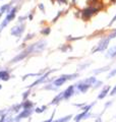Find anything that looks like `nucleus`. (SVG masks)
Returning <instances> with one entry per match:
<instances>
[{
	"instance_id": "f257e3e1",
	"label": "nucleus",
	"mask_w": 116,
	"mask_h": 122,
	"mask_svg": "<svg viewBox=\"0 0 116 122\" xmlns=\"http://www.w3.org/2000/svg\"><path fill=\"white\" fill-rule=\"evenodd\" d=\"M35 113V109H30V110H21L16 116L13 118V122H21L22 119L26 118H30Z\"/></svg>"
},
{
	"instance_id": "f03ea898",
	"label": "nucleus",
	"mask_w": 116,
	"mask_h": 122,
	"mask_svg": "<svg viewBox=\"0 0 116 122\" xmlns=\"http://www.w3.org/2000/svg\"><path fill=\"white\" fill-rule=\"evenodd\" d=\"M47 45V42L45 41H39L38 43L36 44H33L31 47H29L26 49V51L29 53H32V52H39V51H42L43 49L45 48V46Z\"/></svg>"
},
{
	"instance_id": "7ed1b4c3",
	"label": "nucleus",
	"mask_w": 116,
	"mask_h": 122,
	"mask_svg": "<svg viewBox=\"0 0 116 122\" xmlns=\"http://www.w3.org/2000/svg\"><path fill=\"white\" fill-rule=\"evenodd\" d=\"M74 86H75V90H76L77 93H82V94L87 93V92L92 87V86L88 85V83H86L84 81H79V82L75 83Z\"/></svg>"
},
{
	"instance_id": "20e7f679",
	"label": "nucleus",
	"mask_w": 116,
	"mask_h": 122,
	"mask_svg": "<svg viewBox=\"0 0 116 122\" xmlns=\"http://www.w3.org/2000/svg\"><path fill=\"white\" fill-rule=\"evenodd\" d=\"M74 94H75V86H74V85L69 86L66 90L63 91V100L64 101L69 100V99H70Z\"/></svg>"
},
{
	"instance_id": "39448f33",
	"label": "nucleus",
	"mask_w": 116,
	"mask_h": 122,
	"mask_svg": "<svg viewBox=\"0 0 116 122\" xmlns=\"http://www.w3.org/2000/svg\"><path fill=\"white\" fill-rule=\"evenodd\" d=\"M67 81V78H66V74H63L59 76V77H57L56 79H54V81H52V83L54 86H55L56 87H60L61 86H63L65 82Z\"/></svg>"
},
{
	"instance_id": "423d86ee",
	"label": "nucleus",
	"mask_w": 116,
	"mask_h": 122,
	"mask_svg": "<svg viewBox=\"0 0 116 122\" xmlns=\"http://www.w3.org/2000/svg\"><path fill=\"white\" fill-rule=\"evenodd\" d=\"M49 73H50V72H48V73H45V74H43L42 76H40V77H39V78L37 79V81H35L32 83V85H31V86H29V89L31 90L32 87L36 86L37 85H40V83H42V82H45V81L48 79V75H49Z\"/></svg>"
},
{
	"instance_id": "0eeeda50",
	"label": "nucleus",
	"mask_w": 116,
	"mask_h": 122,
	"mask_svg": "<svg viewBox=\"0 0 116 122\" xmlns=\"http://www.w3.org/2000/svg\"><path fill=\"white\" fill-rule=\"evenodd\" d=\"M97 11H98V9L95 8V7H88L83 11V15L84 18H90L93 14L97 13Z\"/></svg>"
},
{
	"instance_id": "6e6552de",
	"label": "nucleus",
	"mask_w": 116,
	"mask_h": 122,
	"mask_svg": "<svg viewBox=\"0 0 116 122\" xmlns=\"http://www.w3.org/2000/svg\"><path fill=\"white\" fill-rule=\"evenodd\" d=\"M109 41H110L109 38H106V39H103V40H102V41L99 43L98 48L95 49V50H94V52H97V51H104V50H105V49L107 48L108 44H109Z\"/></svg>"
},
{
	"instance_id": "1a4fd4ad",
	"label": "nucleus",
	"mask_w": 116,
	"mask_h": 122,
	"mask_svg": "<svg viewBox=\"0 0 116 122\" xmlns=\"http://www.w3.org/2000/svg\"><path fill=\"white\" fill-rule=\"evenodd\" d=\"M111 91V86H106L103 87V90L101 91V93L98 95V100H103V99H105L108 95H109Z\"/></svg>"
},
{
	"instance_id": "9d476101",
	"label": "nucleus",
	"mask_w": 116,
	"mask_h": 122,
	"mask_svg": "<svg viewBox=\"0 0 116 122\" xmlns=\"http://www.w3.org/2000/svg\"><path fill=\"white\" fill-rule=\"evenodd\" d=\"M24 30H25V26L24 25H17V26H14V28L11 30V34L15 37H19L24 33Z\"/></svg>"
},
{
	"instance_id": "9b49d317",
	"label": "nucleus",
	"mask_w": 116,
	"mask_h": 122,
	"mask_svg": "<svg viewBox=\"0 0 116 122\" xmlns=\"http://www.w3.org/2000/svg\"><path fill=\"white\" fill-rule=\"evenodd\" d=\"M62 101H64L63 100V92H61V93H59L57 96L54 97V99L50 102L49 105H58L60 102H62Z\"/></svg>"
},
{
	"instance_id": "f8f14e48",
	"label": "nucleus",
	"mask_w": 116,
	"mask_h": 122,
	"mask_svg": "<svg viewBox=\"0 0 116 122\" xmlns=\"http://www.w3.org/2000/svg\"><path fill=\"white\" fill-rule=\"evenodd\" d=\"M21 106H22V110H30V109H35V104H34V102L30 101V100L24 101V102L21 103Z\"/></svg>"
},
{
	"instance_id": "ddd939ff",
	"label": "nucleus",
	"mask_w": 116,
	"mask_h": 122,
	"mask_svg": "<svg viewBox=\"0 0 116 122\" xmlns=\"http://www.w3.org/2000/svg\"><path fill=\"white\" fill-rule=\"evenodd\" d=\"M28 54H30V53L26 50V51H24L22 53H21L19 55H17L16 57H15V58H13L12 60H11V62H17V61H21L22 59H25L26 57L28 56Z\"/></svg>"
},
{
	"instance_id": "4468645a",
	"label": "nucleus",
	"mask_w": 116,
	"mask_h": 122,
	"mask_svg": "<svg viewBox=\"0 0 116 122\" xmlns=\"http://www.w3.org/2000/svg\"><path fill=\"white\" fill-rule=\"evenodd\" d=\"M87 113H88V112H84V111H82L80 113L77 114V115L73 116V121H74V122H82V121L84 120V116L87 115Z\"/></svg>"
},
{
	"instance_id": "2eb2a0df",
	"label": "nucleus",
	"mask_w": 116,
	"mask_h": 122,
	"mask_svg": "<svg viewBox=\"0 0 116 122\" xmlns=\"http://www.w3.org/2000/svg\"><path fill=\"white\" fill-rule=\"evenodd\" d=\"M9 78H10V75H9V72L7 70L0 71V79H2V81H7Z\"/></svg>"
},
{
	"instance_id": "dca6fc26",
	"label": "nucleus",
	"mask_w": 116,
	"mask_h": 122,
	"mask_svg": "<svg viewBox=\"0 0 116 122\" xmlns=\"http://www.w3.org/2000/svg\"><path fill=\"white\" fill-rule=\"evenodd\" d=\"M21 110H22V106H21V104H16V105H13L12 107H11V108H10V112L11 113L14 112V113H16V115H17V114L21 112Z\"/></svg>"
},
{
	"instance_id": "f3484780",
	"label": "nucleus",
	"mask_w": 116,
	"mask_h": 122,
	"mask_svg": "<svg viewBox=\"0 0 116 122\" xmlns=\"http://www.w3.org/2000/svg\"><path fill=\"white\" fill-rule=\"evenodd\" d=\"M71 119H73V115H66V116H64V117H61L59 118V119H56V120H53V122H68V121H70Z\"/></svg>"
},
{
	"instance_id": "a211bd4d",
	"label": "nucleus",
	"mask_w": 116,
	"mask_h": 122,
	"mask_svg": "<svg viewBox=\"0 0 116 122\" xmlns=\"http://www.w3.org/2000/svg\"><path fill=\"white\" fill-rule=\"evenodd\" d=\"M15 12H16V7H13V8H11L10 11H9V13L7 14V16H6V20L10 21L11 20H13L14 16H15Z\"/></svg>"
},
{
	"instance_id": "6ab92c4d",
	"label": "nucleus",
	"mask_w": 116,
	"mask_h": 122,
	"mask_svg": "<svg viewBox=\"0 0 116 122\" xmlns=\"http://www.w3.org/2000/svg\"><path fill=\"white\" fill-rule=\"evenodd\" d=\"M47 109H48V106L47 105H43L42 107H36V108H35V113L42 114V113H44Z\"/></svg>"
},
{
	"instance_id": "aec40b11",
	"label": "nucleus",
	"mask_w": 116,
	"mask_h": 122,
	"mask_svg": "<svg viewBox=\"0 0 116 122\" xmlns=\"http://www.w3.org/2000/svg\"><path fill=\"white\" fill-rule=\"evenodd\" d=\"M97 81H98V79H97L96 77H95V76H91V77H88L87 79H84V82H86V83H88V85H90V86H94L95 85V83L97 82Z\"/></svg>"
},
{
	"instance_id": "412c9836",
	"label": "nucleus",
	"mask_w": 116,
	"mask_h": 122,
	"mask_svg": "<svg viewBox=\"0 0 116 122\" xmlns=\"http://www.w3.org/2000/svg\"><path fill=\"white\" fill-rule=\"evenodd\" d=\"M96 101L95 102H93V103H91V104H87V105H84V107L80 110L82 111H84V112H91V109H92V107L94 106V105H96Z\"/></svg>"
},
{
	"instance_id": "4be33fe9",
	"label": "nucleus",
	"mask_w": 116,
	"mask_h": 122,
	"mask_svg": "<svg viewBox=\"0 0 116 122\" xmlns=\"http://www.w3.org/2000/svg\"><path fill=\"white\" fill-rule=\"evenodd\" d=\"M58 89H59V87H56L55 86L53 85V83H49V85H46V86L43 87V90H47V91H58Z\"/></svg>"
},
{
	"instance_id": "5701e85b",
	"label": "nucleus",
	"mask_w": 116,
	"mask_h": 122,
	"mask_svg": "<svg viewBox=\"0 0 116 122\" xmlns=\"http://www.w3.org/2000/svg\"><path fill=\"white\" fill-rule=\"evenodd\" d=\"M107 56H108V57H111V58L115 57V56H116V47H112L111 49H109Z\"/></svg>"
},
{
	"instance_id": "b1692460",
	"label": "nucleus",
	"mask_w": 116,
	"mask_h": 122,
	"mask_svg": "<svg viewBox=\"0 0 116 122\" xmlns=\"http://www.w3.org/2000/svg\"><path fill=\"white\" fill-rule=\"evenodd\" d=\"M108 68H110V67H109V66H106V67H103V68H99L98 70H94V73H95V74H99V73H101V72L109 70Z\"/></svg>"
},
{
	"instance_id": "393cba45",
	"label": "nucleus",
	"mask_w": 116,
	"mask_h": 122,
	"mask_svg": "<svg viewBox=\"0 0 116 122\" xmlns=\"http://www.w3.org/2000/svg\"><path fill=\"white\" fill-rule=\"evenodd\" d=\"M112 104H113V101H112V100H111V101H108V102H106V103H105V106H104V110H103L102 112H103V113L105 112V110H107V109L109 108L110 106H112Z\"/></svg>"
},
{
	"instance_id": "a878e982",
	"label": "nucleus",
	"mask_w": 116,
	"mask_h": 122,
	"mask_svg": "<svg viewBox=\"0 0 116 122\" xmlns=\"http://www.w3.org/2000/svg\"><path fill=\"white\" fill-rule=\"evenodd\" d=\"M30 94H31V90H29V91H26V93H24V95H22V102L24 101H26L28 100V97L30 96Z\"/></svg>"
},
{
	"instance_id": "bb28decb",
	"label": "nucleus",
	"mask_w": 116,
	"mask_h": 122,
	"mask_svg": "<svg viewBox=\"0 0 116 122\" xmlns=\"http://www.w3.org/2000/svg\"><path fill=\"white\" fill-rule=\"evenodd\" d=\"M115 75H116V68H115V69H112L109 72V74H108L107 78H111V77H113V76H115Z\"/></svg>"
},
{
	"instance_id": "cd10ccee",
	"label": "nucleus",
	"mask_w": 116,
	"mask_h": 122,
	"mask_svg": "<svg viewBox=\"0 0 116 122\" xmlns=\"http://www.w3.org/2000/svg\"><path fill=\"white\" fill-rule=\"evenodd\" d=\"M102 85H103V82L101 81H97V82L95 83L94 86H93V87H94V89H98V87H100Z\"/></svg>"
},
{
	"instance_id": "c85d7f7f",
	"label": "nucleus",
	"mask_w": 116,
	"mask_h": 122,
	"mask_svg": "<svg viewBox=\"0 0 116 122\" xmlns=\"http://www.w3.org/2000/svg\"><path fill=\"white\" fill-rule=\"evenodd\" d=\"M116 95V86L113 87V89H111L110 93H109V96H115Z\"/></svg>"
},
{
	"instance_id": "c756f323",
	"label": "nucleus",
	"mask_w": 116,
	"mask_h": 122,
	"mask_svg": "<svg viewBox=\"0 0 116 122\" xmlns=\"http://www.w3.org/2000/svg\"><path fill=\"white\" fill-rule=\"evenodd\" d=\"M49 33H50V29L49 28H46V29H44L43 30H42V34H43V35H48Z\"/></svg>"
},
{
	"instance_id": "7c9ffc66",
	"label": "nucleus",
	"mask_w": 116,
	"mask_h": 122,
	"mask_svg": "<svg viewBox=\"0 0 116 122\" xmlns=\"http://www.w3.org/2000/svg\"><path fill=\"white\" fill-rule=\"evenodd\" d=\"M84 105H87V103H82V104H73V106L77 107V108H80V109H82Z\"/></svg>"
},
{
	"instance_id": "2f4dec72",
	"label": "nucleus",
	"mask_w": 116,
	"mask_h": 122,
	"mask_svg": "<svg viewBox=\"0 0 116 122\" xmlns=\"http://www.w3.org/2000/svg\"><path fill=\"white\" fill-rule=\"evenodd\" d=\"M8 7H9V4H6L4 6H2L1 7V11H2V12H4V11H6L7 9H8Z\"/></svg>"
},
{
	"instance_id": "473e14b6",
	"label": "nucleus",
	"mask_w": 116,
	"mask_h": 122,
	"mask_svg": "<svg viewBox=\"0 0 116 122\" xmlns=\"http://www.w3.org/2000/svg\"><path fill=\"white\" fill-rule=\"evenodd\" d=\"M95 122H102V118H101V116H100V114L95 118Z\"/></svg>"
},
{
	"instance_id": "72a5a7b5",
	"label": "nucleus",
	"mask_w": 116,
	"mask_h": 122,
	"mask_svg": "<svg viewBox=\"0 0 116 122\" xmlns=\"http://www.w3.org/2000/svg\"><path fill=\"white\" fill-rule=\"evenodd\" d=\"M7 112V110H1L0 111V116H2V115H4V114Z\"/></svg>"
},
{
	"instance_id": "f704fd0d",
	"label": "nucleus",
	"mask_w": 116,
	"mask_h": 122,
	"mask_svg": "<svg viewBox=\"0 0 116 122\" xmlns=\"http://www.w3.org/2000/svg\"><path fill=\"white\" fill-rule=\"evenodd\" d=\"M115 20H116V15H115V16L113 17V20H112L110 21V24H109V25H112V24H113V22H114Z\"/></svg>"
},
{
	"instance_id": "c9c22d12",
	"label": "nucleus",
	"mask_w": 116,
	"mask_h": 122,
	"mask_svg": "<svg viewBox=\"0 0 116 122\" xmlns=\"http://www.w3.org/2000/svg\"><path fill=\"white\" fill-rule=\"evenodd\" d=\"M13 118H14V117H11V118H9L8 120H6L5 122H13Z\"/></svg>"
},
{
	"instance_id": "e433bc0d",
	"label": "nucleus",
	"mask_w": 116,
	"mask_h": 122,
	"mask_svg": "<svg viewBox=\"0 0 116 122\" xmlns=\"http://www.w3.org/2000/svg\"><path fill=\"white\" fill-rule=\"evenodd\" d=\"M57 1H58V2H60V3H61V2H63V3H67V0H57Z\"/></svg>"
},
{
	"instance_id": "4c0bfd02",
	"label": "nucleus",
	"mask_w": 116,
	"mask_h": 122,
	"mask_svg": "<svg viewBox=\"0 0 116 122\" xmlns=\"http://www.w3.org/2000/svg\"><path fill=\"white\" fill-rule=\"evenodd\" d=\"M39 7H40V9H41V10H43V11H44V6L42 5V4H40V5H39Z\"/></svg>"
},
{
	"instance_id": "58836bf2",
	"label": "nucleus",
	"mask_w": 116,
	"mask_h": 122,
	"mask_svg": "<svg viewBox=\"0 0 116 122\" xmlns=\"http://www.w3.org/2000/svg\"><path fill=\"white\" fill-rule=\"evenodd\" d=\"M1 89H2V86H1V85H0V90H1Z\"/></svg>"
},
{
	"instance_id": "ea45409f",
	"label": "nucleus",
	"mask_w": 116,
	"mask_h": 122,
	"mask_svg": "<svg viewBox=\"0 0 116 122\" xmlns=\"http://www.w3.org/2000/svg\"><path fill=\"white\" fill-rule=\"evenodd\" d=\"M111 1H112V2H115V1H116V0H111Z\"/></svg>"
}]
</instances>
